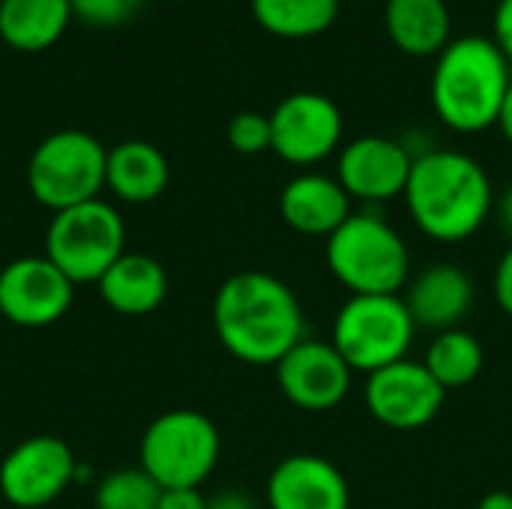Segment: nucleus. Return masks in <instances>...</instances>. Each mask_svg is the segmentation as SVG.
I'll return each instance as SVG.
<instances>
[{
    "label": "nucleus",
    "mask_w": 512,
    "mask_h": 509,
    "mask_svg": "<svg viewBox=\"0 0 512 509\" xmlns=\"http://www.w3.org/2000/svg\"><path fill=\"white\" fill-rule=\"evenodd\" d=\"M213 330L234 360L276 366L306 339V315L294 288L279 276L243 270L219 285L213 297Z\"/></svg>",
    "instance_id": "f257e3e1"
},
{
    "label": "nucleus",
    "mask_w": 512,
    "mask_h": 509,
    "mask_svg": "<svg viewBox=\"0 0 512 509\" xmlns=\"http://www.w3.org/2000/svg\"><path fill=\"white\" fill-rule=\"evenodd\" d=\"M495 198L489 171L474 156L447 147L414 159L402 195L411 222L435 243L471 240L495 213Z\"/></svg>",
    "instance_id": "f03ea898"
},
{
    "label": "nucleus",
    "mask_w": 512,
    "mask_h": 509,
    "mask_svg": "<svg viewBox=\"0 0 512 509\" xmlns=\"http://www.w3.org/2000/svg\"><path fill=\"white\" fill-rule=\"evenodd\" d=\"M510 84L512 63L492 36H456L435 57L429 81L432 111L447 129L480 135L498 123Z\"/></svg>",
    "instance_id": "7ed1b4c3"
},
{
    "label": "nucleus",
    "mask_w": 512,
    "mask_h": 509,
    "mask_svg": "<svg viewBox=\"0 0 512 509\" xmlns=\"http://www.w3.org/2000/svg\"><path fill=\"white\" fill-rule=\"evenodd\" d=\"M333 279L360 294H399L411 282V252L405 237L378 213H351L324 243Z\"/></svg>",
    "instance_id": "20e7f679"
},
{
    "label": "nucleus",
    "mask_w": 512,
    "mask_h": 509,
    "mask_svg": "<svg viewBox=\"0 0 512 509\" xmlns=\"http://www.w3.org/2000/svg\"><path fill=\"white\" fill-rule=\"evenodd\" d=\"M417 324L399 294H360L348 297L330 330L333 348L342 360L363 375L408 360Z\"/></svg>",
    "instance_id": "39448f33"
},
{
    "label": "nucleus",
    "mask_w": 512,
    "mask_h": 509,
    "mask_svg": "<svg viewBox=\"0 0 512 509\" xmlns=\"http://www.w3.org/2000/svg\"><path fill=\"white\" fill-rule=\"evenodd\" d=\"M222 438L216 423L192 408L159 414L141 435V471L162 489H201L216 471Z\"/></svg>",
    "instance_id": "423d86ee"
},
{
    "label": "nucleus",
    "mask_w": 512,
    "mask_h": 509,
    "mask_svg": "<svg viewBox=\"0 0 512 509\" xmlns=\"http://www.w3.org/2000/svg\"><path fill=\"white\" fill-rule=\"evenodd\" d=\"M105 162L108 150L90 132H51L36 144L27 162L30 195L51 213L93 201L105 189Z\"/></svg>",
    "instance_id": "0eeeda50"
},
{
    "label": "nucleus",
    "mask_w": 512,
    "mask_h": 509,
    "mask_svg": "<svg viewBox=\"0 0 512 509\" xmlns=\"http://www.w3.org/2000/svg\"><path fill=\"white\" fill-rule=\"evenodd\" d=\"M126 252V225L117 207L102 198L54 213L45 231V258L72 282H99Z\"/></svg>",
    "instance_id": "6e6552de"
},
{
    "label": "nucleus",
    "mask_w": 512,
    "mask_h": 509,
    "mask_svg": "<svg viewBox=\"0 0 512 509\" xmlns=\"http://www.w3.org/2000/svg\"><path fill=\"white\" fill-rule=\"evenodd\" d=\"M270 150L294 165L315 168L342 150L345 117L339 105L315 90H297L270 111Z\"/></svg>",
    "instance_id": "1a4fd4ad"
},
{
    "label": "nucleus",
    "mask_w": 512,
    "mask_h": 509,
    "mask_svg": "<svg viewBox=\"0 0 512 509\" xmlns=\"http://www.w3.org/2000/svg\"><path fill=\"white\" fill-rule=\"evenodd\" d=\"M363 399L381 426L393 432H417L441 414L447 390L432 378L423 360L408 357L366 375Z\"/></svg>",
    "instance_id": "9d476101"
},
{
    "label": "nucleus",
    "mask_w": 512,
    "mask_h": 509,
    "mask_svg": "<svg viewBox=\"0 0 512 509\" xmlns=\"http://www.w3.org/2000/svg\"><path fill=\"white\" fill-rule=\"evenodd\" d=\"M78 477L75 453L54 435H33L12 447L0 465V492L18 509H42L57 501Z\"/></svg>",
    "instance_id": "9b49d317"
},
{
    "label": "nucleus",
    "mask_w": 512,
    "mask_h": 509,
    "mask_svg": "<svg viewBox=\"0 0 512 509\" xmlns=\"http://www.w3.org/2000/svg\"><path fill=\"white\" fill-rule=\"evenodd\" d=\"M276 381L282 396L309 414H324L339 408L354 384V369L342 360L333 342L303 339L276 366Z\"/></svg>",
    "instance_id": "f8f14e48"
},
{
    "label": "nucleus",
    "mask_w": 512,
    "mask_h": 509,
    "mask_svg": "<svg viewBox=\"0 0 512 509\" xmlns=\"http://www.w3.org/2000/svg\"><path fill=\"white\" fill-rule=\"evenodd\" d=\"M414 168V153L390 135H360L339 150L336 180L363 204H387L405 195Z\"/></svg>",
    "instance_id": "ddd939ff"
},
{
    "label": "nucleus",
    "mask_w": 512,
    "mask_h": 509,
    "mask_svg": "<svg viewBox=\"0 0 512 509\" xmlns=\"http://www.w3.org/2000/svg\"><path fill=\"white\" fill-rule=\"evenodd\" d=\"M72 297L75 285L45 255H24L0 270V315L15 327H48L60 321Z\"/></svg>",
    "instance_id": "4468645a"
},
{
    "label": "nucleus",
    "mask_w": 512,
    "mask_h": 509,
    "mask_svg": "<svg viewBox=\"0 0 512 509\" xmlns=\"http://www.w3.org/2000/svg\"><path fill=\"white\" fill-rule=\"evenodd\" d=\"M270 509H351V486L345 474L324 456H285L267 477Z\"/></svg>",
    "instance_id": "2eb2a0df"
},
{
    "label": "nucleus",
    "mask_w": 512,
    "mask_h": 509,
    "mask_svg": "<svg viewBox=\"0 0 512 509\" xmlns=\"http://www.w3.org/2000/svg\"><path fill=\"white\" fill-rule=\"evenodd\" d=\"M474 279L450 261L423 267L405 285V306L417 327L444 333L459 327L474 306Z\"/></svg>",
    "instance_id": "dca6fc26"
},
{
    "label": "nucleus",
    "mask_w": 512,
    "mask_h": 509,
    "mask_svg": "<svg viewBox=\"0 0 512 509\" xmlns=\"http://www.w3.org/2000/svg\"><path fill=\"white\" fill-rule=\"evenodd\" d=\"M279 213L291 231L327 240L354 213V201L336 177L321 171H303L285 183L279 195Z\"/></svg>",
    "instance_id": "f3484780"
},
{
    "label": "nucleus",
    "mask_w": 512,
    "mask_h": 509,
    "mask_svg": "<svg viewBox=\"0 0 512 509\" xmlns=\"http://www.w3.org/2000/svg\"><path fill=\"white\" fill-rule=\"evenodd\" d=\"M96 285H99L105 306L129 318L156 312L168 297L165 267L156 258L141 255V252H123Z\"/></svg>",
    "instance_id": "a211bd4d"
},
{
    "label": "nucleus",
    "mask_w": 512,
    "mask_h": 509,
    "mask_svg": "<svg viewBox=\"0 0 512 509\" xmlns=\"http://www.w3.org/2000/svg\"><path fill=\"white\" fill-rule=\"evenodd\" d=\"M168 180H171V165L156 144L132 138L108 150L105 189H111L120 201L150 204L165 192Z\"/></svg>",
    "instance_id": "6ab92c4d"
},
{
    "label": "nucleus",
    "mask_w": 512,
    "mask_h": 509,
    "mask_svg": "<svg viewBox=\"0 0 512 509\" xmlns=\"http://www.w3.org/2000/svg\"><path fill=\"white\" fill-rule=\"evenodd\" d=\"M384 27L390 42L408 57H438L453 39L447 0H387Z\"/></svg>",
    "instance_id": "aec40b11"
},
{
    "label": "nucleus",
    "mask_w": 512,
    "mask_h": 509,
    "mask_svg": "<svg viewBox=\"0 0 512 509\" xmlns=\"http://www.w3.org/2000/svg\"><path fill=\"white\" fill-rule=\"evenodd\" d=\"M69 0H0V39L15 51L57 45L72 21Z\"/></svg>",
    "instance_id": "412c9836"
},
{
    "label": "nucleus",
    "mask_w": 512,
    "mask_h": 509,
    "mask_svg": "<svg viewBox=\"0 0 512 509\" xmlns=\"http://www.w3.org/2000/svg\"><path fill=\"white\" fill-rule=\"evenodd\" d=\"M339 0H249L261 30L276 39H312L333 27Z\"/></svg>",
    "instance_id": "4be33fe9"
},
{
    "label": "nucleus",
    "mask_w": 512,
    "mask_h": 509,
    "mask_svg": "<svg viewBox=\"0 0 512 509\" xmlns=\"http://www.w3.org/2000/svg\"><path fill=\"white\" fill-rule=\"evenodd\" d=\"M423 366L450 393V390H462L480 378V372L486 366V351L474 333L453 327V330L435 333V339L426 348Z\"/></svg>",
    "instance_id": "5701e85b"
},
{
    "label": "nucleus",
    "mask_w": 512,
    "mask_h": 509,
    "mask_svg": "<svg viewBox=\"0 0 512 509\" xmlns=\"http://www.w3.org/2000/svg\"><path fill=\"white\" fill-rule=\"evenodd\" d=\"M162 486L141 468H123L99 480L96 509H159Z\"/></svg>",
    "instance_id": "b1692460"
},
{
    "label": "nucleus",
    "mask_w": 512,
    "mask_h": 509,
    "mask_svg": "<svg viewBox=\"0 0 512 509\" xmlns=\"http://www.w3.org/2000/svg\"><path fill=\"white\" fill-rule=\"evenodd\" d=\"M225 138L231 144V150L243 153V156H258L264 150H270V114H258V111H240L228 120Z\"/></svg>",
    "instance_id": "393cba45"
},
{
    "label": "nucleus",
    "mask_w": 512,
    "mask_h": 509,
    "mask_svg": "<svg viewBox=\"0 0 512 509\" xmlns=\"http://www.w3.org/2000/svg\"><path fill=\"white\" fill-rule=\"evenodd\" d=\"M147 0H69L72 15L93 27H120L129 24Z\"/></svg>",
    "instance_id": "a878e982"
},
{
    "label": "nucleus",
    "mask_w": 512,
    "mask_h": 509,
    "mask_svg": "<svg viewBox=\"0 0 512 509\" xmlns=\"http://www.w3.org/2000/svg\"><path fill=\"white\" fill-rule=\"evenodd\" d=\"M492 294L498 309L512 318V243L504 249V255L495 264V276H492Z\"/></svg>",
    "instance_id": "bb28decb"
},
{
    "label": "nucleus",
    "mask_w": 512,
    "mask_h": 509,
    "mask_svg": "<svg viewBox=\"0 0 512 509\" xmlns=\"http://www.w3.org/2000/svg\"><path fill=\"white\" fill-rule=\"evenodd\" d=\"M492 39L512 63V0H498L495 18H492Z\"/></svg>",
    "instance_id": "cd10ccee"
},
{
    "label": "nucleus",
    "mask_w": 512,
    "mask_h": 509,
    "mask_svg": "<svg viewBox=\"0 0 512 509\" xmlns=\"http://www.w3.org/2000/svg\"><path fill=\"white\" fill-rule=\"evenodd\" d=\"M159 509H207L201 489H162Z\"/></svg>",
    "instance_id": "c85d7f7f"
},
{
    "label": "nucleus",
    "mask_w": 512,
    "mask_h": 509,
    "mask_svg": "<svg viewBox=\"0 0 512 509\" xmlns=\"http://www.w3.org/2000/svg\"><path fill=\"white\" fill-rule=\"evenodd\" d=\"M207 509H258V507H255V501H252L249 495L228 489V492H219V495L207 498Z\"/></svg>",
    "instance_id": "c756f323"
},
{
    "label": "nucleus",
    "mask_w": 512,
    "mask_h": 509,
    "mask_svg": "<svg viewBox=\"0 0 512 509\" xmlns=\"http://www.w3.org/2000/svg\"><path fill=\"white\" fill-rule=\"evenodd\" d=\"M495 219H498L501 231L512 240V186H507V189L495 198Z\"/></svg>",
    "instance_id": "7c9ffc66"
},
{
    "label": "nucleus",
    "mask_w": 512,
    "mask_h": 509,
    "mask_svg": "<svg viewBox=\"0 0 512 509\" xmlns=\"http://www.w3.org/2000/svg\"><path fill=\"white\" fill-rule=\"evenodd\" d=\"M495 126L501 129L504 141L512 144V84L510 90H507V96H504V105H501V114H498V123Z\"/></svg>",
    "instance_id": "2f4dec72"
},
{
    "label": "nucleus",
    "mask_w": 512,
    "mask_h": 509,
    "mask_svg": "<svg viewBox=\"0 0 512 509\" xmlns=\"http://www.w3.org/2000/svg\"><path fill=\"white\" fill-rule=\"evenodd\" d=\"M477 509H512V492H504V489L489 492V495L480 498Z\"/></svg>",
    "instance_id": "473e14b6"
},
{
    "label": "nucleus",
    "mask_w": 512,
    "mask_h": 509,
    "mask_svg": "<svg viewBox=\"0 0 512 509\" xmlns=\"http://www.w3.org/2000/svg\"><path fill=\"white\" fill-rule=\"evenodd\" d=\"M339 3H351V0H339Z\"/></svg>",
    "instance_id": "72a5a7b5"
}]
</instances>
